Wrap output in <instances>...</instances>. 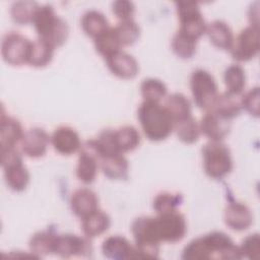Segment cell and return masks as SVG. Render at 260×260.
<instances>
[{
    "label": "cell",
    "mask_w": 260,
    "mask_h": 260,
    "mask_svg": "<svg viewBox=\"0 0 260 260\" xmlns=\"http://www.w3.org/2000/svg\"><path fill=\"white\" fill-rule=\"evenodd\" d=\"M70 208L77 217L82 219L99 209V198L91 189L79 188L71 195Z\"/></svg>",
    "instance_id": "cell-19"
},
{
    "label": "cell",
    "mask_w": 260,
    "mask_h": 260,
    "mask_svg": "<svg viewBox=\"0 0 260 260\" xmlns=\"http://www.w3.org/2000/svg\"><path fill=\"white\" fill-rule=\"evenodd\" d=\"M81 27L84 34L93 40L105 32L109 27L107 17L98 10H88L81 17Z\"/></svg>",
    "instance_id": "cell-28"
},
{
    "label": "cell",
    "mask_w": 260,
    "mask_h": 260,
    "mask_svg": "<svg viewBox=\"0 0 260 260\" xmlns=\"http://www.w3.org/2000/svg\"><path fill=\"white\" fill-rule=\"evenodd\" d=\"M239 250L242 257L258 260L260 258V237L255 233L247 236L239 246Z\"/></svg>",
    "instance_id": "cell-38"
},
{
    "label": "cell",
    "mask_w": 260,
    "mask_h": 260,
    "mask_svg": "<svg viewBox=\"0 0 260 260\" xmlns=\"http://www.w3.org/2000/svg\"><path fill=\"white\" fill-rule=\"evenodd\" d=\"M137 117L144 135L151 141L167 139L175 129V122L160 103L143 101Z\"/></svg>",
    "instance_id": "cell-2"
},
{
    "label": "cell",
    "mask_w": 260,
    "mask_h": 260,
    "mask_svg": "<svg viewBox=\"0 0 260 260\" xmlns=\"http://www.w3.org/2000/svg\"><path fill=\"white\" fill-rule=\"evenodd\" d=\"M182 203L183 196L180 193L164 191L154 197L152 207L156 214H165L178 210Z\"/></svg>",
    "instance_id": "cell-36"
},
{
    "label": "cell",
    "mask_w": 260,
    "mask_h": 260,
    "mask_svg": "<svg viewBox=\"0 0 260 260\" xmlns=\"http://www.w3.org/2000/svg\"><path fill=\"white\" fill-rule=\"evenodd\" d=\"M217 113L218 115L232 120L233 118L240 115L242 112V106L240 100L229 92L218 93L212 107L209 109Z\"/></svg>",
    "instance_id": "cell-29"
},
{
    "label": "cell",
    "mask_w": 260,
    "mask_h": 260,
    "mask_svg": "<svg viewBox=\"0 0 260 260\" xmlns=\"http://www.w3.org/2000/svg\"><path fill=\"white\" fill-rule=\"evenodd\" d=\"M51 138L48 133L39 127L24 131L20 140L21 151L30 158H39L46 154Z\"/></svg>",
    "instance_id": "cell-14"
},
{
    "label": "cell",
    "mask_w": 260,
    "mask_h": 260,
    "mask_svg": "<svg viewBox=\"0 0 260 260\" xmlns=\"http://www.w3.org/2000/svg\"><path fill=\"white\" fill-rule=\"evenodd\" d=\"M100 169V156L90 141L87 140L81 145L76 165V177L85 185L91 184Z\"/></svg>",
    "instance_id": "cell-11"
},
{
    "label": "cell",
    "mask_w": 260,
    "mask_h": 260,
    "mask_svg": "<svg viewBox=\"0 0 260 260\" xmlns=\"http://www.w3.org/2000/svg\"><path fill=\"white\" fill-rule=\"evenodd\" d=\"M111 225V218L105 211L98 209L81 219V230L88 239H94L106 233Z\"/></svg>",
    "instance_id": "cell-25"
},
{
    "label": "cell",
    "mask_w": 260,
    "mask_h": 260,
    "mask_svg": "<svg viewBox=\"0 0 260 260\" xmlns=\"http://www.w3.org/2000/svg\"><path fill=\"white\" fill-rule=\"evenodd\" d=\"M92 253V245L90 239L85 236H77L73 234L58 235L55 254L63 258H71L76 256H89Z\"/></svg>",
    "instance_id": "cell-12"
},
{
    "label": "cell",
    "mask_w": 260,
    "mask_h": 260,
    "mask_svg": "<svg viewBox=\"0 0 260 260\" xmlns=\"http://www.w3.org/2000/svg\"><path fill=\"white\" fill-rule=\"evenodd\" d=\"M171 47L174 54L180 59H191L197 48V41L178 30L172 39Z\"/></svg>",
    "instance_id": "cell-33"
},
{
    "label": "cell",
    "mask_w": 260,
    "mask_h": 260,
    "mask_svg": "<svg viewBox=\"0 0 260 260\" xmlns=\"http://www.w3.org/2000/svg\"><path fill=\"white\" fill-rule=\"evenodd\" d=\"M223 220L231 230L243 232L252 225L254 216L251 209L245 203L231 201L224 209Z\"/></svg>",
    "instance_id": "cell-16"
},
{
    "label": "cell",
    "mask_w": 260,
    "mask_h": 260,
    "mask_svg": "<svg viewBox=\"0 0 260 260\" xmlns=\"http://www.w3.org/2000/svg\"><path fill=\"white\" fill-rule=\"evenodd\" d=\"M140 92L143 101L159 103L167 96L168 88L165 82L160 79L148 77L142 80L140 84Z\"/></svg>",
    "instance_id": "cell-35"
},
{
    "label": "cell",
    "mask_w": 260,
    "mask_h": 260,
    "mask_svg": "<svg viewBox=\"0 0 260 260\" xmlns=\"http://www.w3.org/2000/svg\"><path fill=\"white\" fill-rule=\"evenodd\" d=\"M260 49L259 28L247 26L243 28L235 38L230 53L239 62H247L254 59Z\"/></svg>",
    "instance_id": "cell-10"
},
{
    "label": "cell",
    "mask_w": 260,
    "mask_h": 260,
    "mask_svg": "<svg viewBox=\"0 0 260 260\" xmlns=\"http://www.w3.org/2000/svg\"><path fill=\"white\" fill-rule=\"evenodd\" d=\"M175 124L192 116V108L189 99L181 92H174L165 98L162 104Z\"/></svg>",
    "instance_id": "cell-24"
},
{
    "label": "cell",
    "mask_w": 260,
    "mask_h": 260,
    "mask_svg": "<svg viewBox=\"0 0 260 260\" xmlns=\"http://www.w3.org/2000/svg\"><path fill=\"white\" fill-rule=\"evenodd\" d=\"M105 60L112 74L121 79H132L139 71V65L136 59L122 50L109 56Z\"/></svg>",
    "instance_id": "cell-17"
},
{
    "label": "cell",
    "mask_w": 260,
    "mask_h": 260,
    "mask_svg": "<svg viewBox=\"0 0 260 260\" xmlns=\"http://www.w3.org/2000/svg\"><path fill=\"white\" fill-rule=\"evenodd\" d=\"M102 253L106 258L114 260L138 258L135 246L123 236H110L102 243Z\"/></svg>",
    "instance_id": "cell-18"
},
{
    "label": "cell",
    "mask_w": 260,
    "mask_h": 260,
    "mask_svg": "<svg viewBox=\"0 0 260 260\" xmlns=\"http://www.w3.org/2000/svg\"><path fill=\"white\" fill-rule=\"evenodd\" d=\"M31 41L18 31H9L4 35L1 42V55L3 60L11 66L27 64Z\"/></svg>",
    "instance_id": "cell-9"
},
{
    "label": "cell",
    "mask_w": 260,
    "mask_h": 260,
    "mask_svg": "<svg viewBox=\"0 0 260 260\" xmlns=\"http://www.w3.org/2000/svg\"><path fill=\"white\" fill-rule=\"evenodd\" d=\"M95 51L105 59L122 49V46L115 34L114 27H109L105 32L93 40Z\"/></svg>",
    "instance_id": "cell-32"
},
{
    "label": "cell",
    "mask_w": 260,
    "mask_h": 260,
    "mask_svg": "<svg viewBox=\"0 0 260 260\" xmlns=\"http://www.w3.org/2000/svg\"><path fill=\"white\" fill-rule=\"evenodd\" d=\"M54 51L55 48L51 44L38 38L37 40L31 41L27 64L36 68L45 67L51 63Z\"/></svg>",
    "instance_id": "cell-26"
},
{
    "label": "cell",
    "mask_w": 260,
    "mask_h": 260,
    "mask_svg": "<svg viewBox=\"0 0 260 260\" xmlns=\"http://www.w3.org/2000/svg\"><path fill=\"white\" fill-rule=\"evenodd\" d=\"M151 229L155 239L161 243H177L187 233L185 216L178 210L151 216Z\"/></svg>",
    "instance_id": "cell-6"
},
{
    "label": "cell",
    "mask_w": 260,
    "mask_h": 260,
    "mask_svg": "<svg viewBox=\"0 0 260 260\" xmlns=\"http://www.w3.org/2000/svg\"><path fill=\"white\" fill-rule=\"evenodd\" d=\"M112 12L119 19V21H125L133 19L135 13V5L128 0H118L112 4Z\"/></svg>",
    "instance_id": "cell-40"
},
{
    "label": "cell",
    "mask_w": 260,
    "mask_h": 260,
    "mask_svg": "<svg viewBox=\"0 0 260 260\" xmlns=\"http://www.w3.org/2000/svg\"><path fill=\"white\" fill-rule=\"evenodd\" d=\"M223 80L226 92L233 95H240L246 87V73L240 64H231L223 73Z\"/></svg>",
    "instance_id": "cell-30"
},
{
    "label": "cell",
    "mask_w": 260,
    "mask_h": 260,
    "mask_svg": "<svg viewBox=\"0 0 260 260\" xmlns=\"http://www.w3.org/2000/svg\"><path fill=\"white\" fill-rule=\"evenodd\" d=\"M58 234L53 230H44L34 234L28 242L30 253L37 258L55 253Z\"/></svg>",
    "instance_id": "cell-23"
},
{
    "label": "cell",
    "mask_w": 260,
    "mask_h": 260,
    "mask_svg": "<svg viewBox=\"0 0 260 260\" xmlns=\"http://www.w3.org/2000/svg\"><path fill=\"white\" fill-rule=\"evenodd\" d=\"M174 131H176L179 140L186 144L197 142L201 134L199 123L193 116L176 123Z\"/></svg>",
    "instance_id": "cell-34"
},
{
    "label": "cell",
    "mask_w": 260,
    "mask_h": 260,
    "mask_svg": "<svg viewBox=\"0 0 260 260\" xmlns=\"http://www.w3.org/2000/svg\"><path fill=\"white\" fill-rule=\"evenodd\" d=\"M100 169L110 180H126L129 175V162L122 153L102 157Z\"/></svg>",
    "instance_id": "cell-21"
},
{
    "label": "cell",
    "mask_w": 260,
    "mask_h": 260,
    "mask_svg": "<svg viewBox=\"0 0 260 260\" xmlns=\"http://www.w3.org/2000/svg\"><path fill=\"white\" fill-rule=\"evenodd\" d=\"M201 151L203 169L209 178L220 180L232 172V153L222 141H209L203 146Z\"/></svg>",
    "instance_id": "cell-4"
},
{
    "label": "cell",
    "mask_w": 260,
    "mask_h": 260,
    "mask_svg": "<svg viewBox=\"0 0 260 260\" xmlns=\"http://www.w3.org/2000/svg\"><path fill=\"white\" fill-rule=\"evenodd\" d=\"M113 27L122 47L133 45L140 37V27L134 19L119 21Z\"/></svg>",
    "instance_id": "cell-37"
},
{
    "label": "cell",
    "mask_w": 260,
    "mask_h": 260,
    "mask_svg": "<svg viewBox=\"0 0 260 260\" xmlns=\"http://www.w3.org/2000/svg\"><path fill=\"white\" fill-rule=\"evenodd\" d=\"M114 138L120 153L136 149L141 141L138 130L131 125H125L114 130Z\"/></svg>",
    "instance_id": "cell-27"
},
{
    "label": "cell",
    "mask_w": 260,
    "mask_h": 260,
    "mask_svg": "<svg viewBox=\"0 0 260 260\" xmlns=\"http://www.w3.org/2000/svg\"><path fill=\"white\" fill-rule=\"evenodd\" d=\"M51 144L62 155H71L81 148V140L75 129L69 126H60L51 135Z\"/></svg>",
    "instance_id": "cell-15"
},
{
    "label": "cell",
    "mask_w": 260,
    "mask_h": 260,
    "mask_svg": "<svg viewBox=\"0 0 260 260\" xmlns=\"http://www.w3.org/2000/svg\"><path fill=\"white\" fill-rule=\"evenodd\" d=\"M190 88L195 105L202 110H209L218 95L216 80L211 73L201 68L192 72Z\"/></svg>",
    "instance_id": "cell-7"
},
{
    "label": "cell",
    "mask_w": 260,
    "mask_h": 260,
    "mask_svg": "<svg viewBox=\"0 0 260 260\" xmlns=\"http://www.w3.org/2000/svg\"><path fill=\"white\" fill-rule=\"evenodd\" d=\"M205 34H207L210 42L221 50L230 51L235 40L231 26L225 21L219 19L208 23Z\"/></svg>",
    "instance_id": "cell-22"
},
{
    "label": "cell",
    "mask_w": 260,
    "mask_h": 260,
    "mask_svg": "<svg viewBox=\"0 0 260 260\" xmlns=\"http://www.w3.org/2000/svg\"><path fill=\"white\" fill-rule=\"evenodd\" d=\"M175 5L180 21L179 30L198 41L206 32L207 27L199 4L195 1H179Z\"/></svg>",
    "instance_id": "cell-8"
},
{
    "label": "cell",
    "mask_w": 260,
    "mask_h": 260,
    "mask_svg": "<svg viewBox=\"0 0 260 260\" xmlns=\"http://www.w3.org/2000/svg\"><path fill=\"white\" fill-rule=\"evenodd\" d=\"M23 129L20 122L14 117L5 115L2 111L0 123V146L1 148L16 147L23 136Z\"/></svg>",
    "instance_id": "cell-20"
},
{
    "label": "cell",
    "mask_w": 260,
    "mask_h": 260,
    "mask_svg": "<svg viewBox=\"0 0 260 260\" xmlns=\"http://www.w3.org/2000/svg\"><path fill=\"white\" fill-rule=\"evenodd\" d=\"M1 166L9 189L15 192L25 190L29 183V173L16 147L1 148Z\"/></svg>",
    "instance_id": "cell-5"
},
{
    "label": "cell",
    "mask_w": 260,
    "mask_h": 260,
    "mask_svg": "<svg viewBox=\"0 0 260 260\" xmlns=\"http://www.w3.org/2000/svg\"><path fill=\"white\" fill-rule=\"evenodd\" d=\"M201 134L209 141H222L231 131V120L218 115L212 110H207L199 123Z\"/></svg>",
    "instance_id": "cell-13"
},
{
    "label": "cell",
    "mask_w": 260,
    "mask_h": 260,
    "mask_svg": "<svg viewBox=\"0 0 260 260\" xmlns=\"http://www.w3.org/2000/svg\"><path fill=\"white\" fill-rule=\"evenodd\" d=\"M32 25L40 39L51 44L55 49L64 45L69 35L67 22L57 15L50 4L41 5L35 15Z\"/></svg>",
    "instance_id": "cell-3"
},
{
    "label": "cell",
    "mask_w": 260,
    "mask_h": 260,
    "mask_svg": "<svg viewBox=\"0 0 260 260\" xmlns=\"http://www.w3.org/2000/svg\"><path fill=\"white\" fill-rule=\"evenodd\" d=\"M39 7L40 5L35 1H29V0L16 1L11 5V8H10L11 18L15 23L19 25L32 23Z\"/></svg>",
    "instance_id": "cell-31"
},
{
    "label": "cell",
    "mask_w": 260,
    "mask_h": 260,
    "mask_svg": "<svg viewBox=\"0 0 260 260\" xmlns=\"http://www.w3.org/2000/svg\"><path fill=\"white\" fill-rule=\"evenodd\" d=\"M259 87L255 86L251 89H249L247 92H245L240 102L242 106V110H245L248 112L251 116L258 117L260 113V108H259Z\"/></svg>",
    "instance_id": "cell-39"
},
{
    "label": "cell",
    "mask_w": 260,
    "mask_h": 260,
    "mask_svg": "<svg viewBox=\"0 0 260 260\" xmlns=\"http://www.w3.org/2000/svg\"><path fill=\"white\" fill-rule=\"evenodd\" d=\"M185 260H235L241 259L239 246L222 232H211L189 242L182 252Z\"/></svg>",
    "instance_id": "cell-1"
}]
</instances>
